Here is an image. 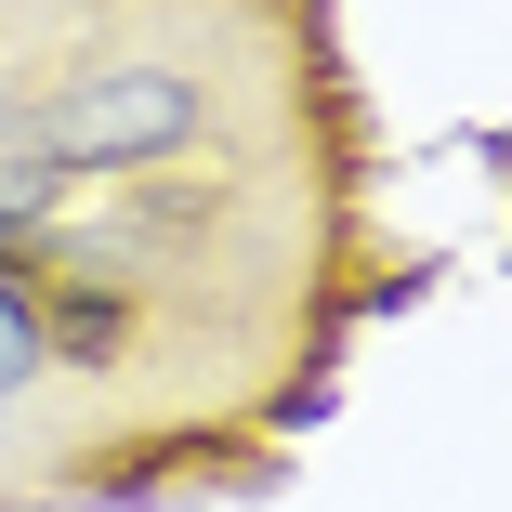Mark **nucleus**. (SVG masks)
<instances>
[{
	"label": "nucleus",
	"instance_id": "f03ea898",
	"mask_svg": "<svg viewBox=\"0 0 512 512\" xmlns=\"http://www.w3.org/2000/svg\"><path fill=\"white\" fill-rule=\"evenodd\" d=\"M40 355H53V342H40V302H27L14 276H0V407H14V394L40 381Z\"/></svg>",
	"mask_w": 512,
	"mask_h": 512
},
{
	"label": "nucleus",
	"instance_id": "7ed1b4c3",
	"mask_svg": "<svg viewBox=\"0 0 512 512\" xmlns=\"http://www.w3.org/2000/svg\"><path fill=\"white\" fill-rule=\"evenodd\" d=\"M53 197H66V171H53L40 145H27V158H0V237H14V224H40Z\"/></svg>",
	"mask_w": 512,
	"mask_h": 512
},
{
	"label": "nucleus",
	"instance_id": "f257e3e1",
	"mask_svg": "<svg viewBox=\"0 0 512 512\" xmlns=\"http://www.w3.org/2000/svg\"><path fill=\"white\" fill-rule=\"evenodd\" d=\"M197 132V92L171 66H92L53 92V119H40V158L53 171H132V158H171Z\"/></svg>",
	"mask_w": 512,
	"mask_h": 512
},
{
	"label": "nucleus",
	"instance_id": "20e7f679",
	"mask_svg": "<svg viewBox=\"0 0 512 512\" xmlns=\"http://www.w3.org/2000/svg\"><path fill=\"white\" fill-rule=\"evenodd\" d=\"M40 342H79V355H106V342H119V302H106V289H66Z\"/></svg>",
	"mask_w": 512,
	"mask_h": 512
}]
</instances>
